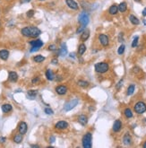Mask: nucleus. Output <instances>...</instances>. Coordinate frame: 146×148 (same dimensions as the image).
Masks as SVG:
<instances>
[{
	"mask_svg": "<svg viewBox=\"0 0 146 148\" xmlns=\"http://www.w3.org/2000/svg\"><path fill=\"white\" fill-rule=\"evenodd\" d=\"M21 33L24 37H28V38H37L39 35L41 33V30L38 29L35 26H27L22 28L21 31Z\"/></svg>",
	"mask_w": 146,
	"mask_h": 148,
	"instance_id": "f257e3e1",
	"label": "nucleus"
},
{
	"mask_svg": "<svg viewBox=\"0 0 146 148\" xmlns=\"http://www.w3.org/2000/svg\"><path fill=\"white\" fill-rule=\"evenodd\" d=\"M95 71L97 73L100 74H105L107 73L109 69V66H108V63L106 62H101V63H98L95 65Z\"/></svg>",
	"mask_w": 146,
	"mask_h": 148,
	"instance_id": "f03ea898",
	"label": "nucleus"
},
{
	"mask_svg": "<svg viewBox=\"0 0 146 148\" xmlns=\"http://www.w3.org/2000/svg\"><path fill=\"white\" fill-rule=\"evenodd\" d=\"M91 141H92V135H91V133H90V132H87L83 136V140H82L83 146L85 148H91V146H92Z\"/></svg>",
	"mask_w": 146,
	"mask_h": 148,
	"instance_id": "7ed1b4c3",
	"label": "nucleus"
},
{
	"mask_svg": "<svg viewBox=\"0 0 146 148\" xmlns=\"http://www.w3.org/2000/svg\"><path fill=\"white\" fill-rule=\"evenodd\" d=\"M30 44L31 45V49H30V52L32 53V52L38 51L41 47L43 46V41L41 40H33V41H30Z\"/></svg>",
	"mask_w": 146,
	"mask_h": 148,
	"instance_id": "20e7f679",
	"label": "nucleus"
},
{
	"mask_svg": "<svg viewBox=\"0 0 146 148\" xmlns=\"http://www.w3.org/2000/svg\"><path fill=\"white\" fill-rule=\"evenodd\" d=\"M134 109L137 114H143V113H144L146 111V103L144 102H136L135 105H134Z\"/></svg>",
	"mask_w": 146,
	"mask_h": 148,
	"instance_id": "39448f33",
	"label": "nucleus"
},
{
	"mask_svg": "<svg viewBox=\"0 0 146 148\" xmlns=\"http://www.w3.org/2000/svg\"><path fill=\"white\" fill-rule=\"evenodd\" d=\"M78 22L81 25H84L86 26L87 24L90 22V17H89V15L86 12H83L81 15L78 17Z\"/></svg>",
	"mask_w": 146,
	"mask_h": 148,
	"instance_id": "423d86ee",
	"label": "nucleus"
},
{
	"mask_svg": "<svg viewBox=\"0 0 146 148\" xmlns=\"http://www.w3.org/2000/svg\"><path fill=\"white\" fill-rule=\"evenodd\" d=\"M77 104H78V99H74L65 103V106H64V109H65V111H69V110L74 109Z\"/></svg>",
	"mask_w": 146,
	"mask_h": 148,
	"instance_id": "0eeeda50",
	"label": "nucleus"
},
{
	"mask_svg": "<svg viewBox=\"0 0 146 148\" xmlns=\"http://www.w3.org/2000/svg\"><path fill=\"white\" fill-rule=\"evenodd\" d=\"M99 41H100V43L101 44V46L103 47H107L108 46V44H109V39H108V35L103 34V33L99 35Z\"/></svg>",
	"mask_w": 146,
	"mask_h": 148,
	"instance_id": "6e6552de",
	"label": "nucleus"
},
{
	"mask_svg": "<svg viewBox=\"0 0 146 148\" xmlns=\"http://www.w3.org/2000/svg\"><path fill=\"white\" fill-rule=\"evenodd\" d=\"M18 130H19L20 134L25 135V134L27 133V130H28V125H27L26 122H24V121L20 122L19 126H18Z\"/></svg>",
	"mask_w": 146,
	"mask_h": 148,
	"instance_id": "1a4fd4ad",
	"label": "nucleus"
},
{
	"mask_svg": "<svg viewBox=\"0 0 146 148\" xmlns=\"http://www.w3.org/2000/svg\"><path fill=\"white\" fill-rule=\"evenodd\" d=\"M68 123L65 120H60L58 121V123L55 125V128L56 129H58V130H64V129L67 128L68 127Z\"/></svg>",
	"mask_w": 146,
	"mask_h": 148,
	"instance_id": "9d476101",
	"label": "nucleus"
},
{
	"mask_svg": "<svg viewBox=\"0 0 146 148\" xmlns=\"http://www.w3.org/2000/svg\"><path fill=\"white\" fill-rule=\"evenodd\" d=\"M65 4H66V5L68 7L73 10L79 9V5H78L74 0H65Z\"/></svg>",
	"mask_w": 146,
	"mask_h": 148,
	"instance_id": "9b49d317",
	"label": "nucleus"
},
{
	"mask_svg": "<svg viewBox=\"0 0 146 148\" xmlns=\"http://www.w3.org/2000/svg\"><path fill=\"white\" fill-rule=\"evenodd\" d=\"M56 92L58 95H65L67 92V87L65 85H58L56 87Z\"/></svg>",
	"mask_w": 146,
	"mask_h": 148,
	"instance_id": "f8f14e48",
	"label": "nucleus"
},
{
	"mask_svg": "<svg viewBox=\"0 0 146 148\" xmlns=\"http://www.w3.org/2000/svg\"><path fill=\"white\" fill-rule=\"evenodd\" d=\"M121 128H122V122H121V120L120 119H117L115 122H114V124H113V131L114 132H119L120 130H121Z\"/></svg>",
	"mask_w": 146,
	"mask_h": 148,
	"instance_id": "ddd939ff",
	"label": "nucleus"
},
{
	"mask_svg": "<svg viewBox=\"0 0 146 148\" xmlns=\"http://www.w3.org/2000/svg\"><path fill=\"white\" fill-rule=\"evenodd\" d=\"M58 55L61 57H65L67 55V47L65 43H62L60 46L59 51H58Z\"/></svg>",
	"mask_w": 146,
	"mask_h": 148,
	"instance_id": "4468645a",
	"label": "nucleus"
},
{
	"mask_svg": "<svg viewBox=\"0 0 146 148\" xmlns=\"http://www.w3.org/2000/svg\"><path fill=\"white\" fill-rule=\"evenodd\" d=\"M123 143L125 146H129L132 144V137L128 133L125 134V136H123Z\"/></svg>",
	"mask_w": 146,
	"mask_h": 148,
	"instance_id": "2eb2a0df",
	"label": "nucleus"
},
{
	"mask_svg": "<svg viewBox=\"0 0 146 148\" xmlns=\"http://www.w3.org/2000/svg\"><path fill=\"white\" fill-rule=\"evenodd\" d=\"M8 79H9L10 82H16L18 80V75L14 71H11V72H9V75H8Z\"/></svg>",
	"mask_w": 146,
	"mask_h": 148,
	"instance_id": "dca6fc26",
	"label": "nucleus"
},
{
	"mask_svg": "<svg viewBox=\"0 0 146 148\" xmlns=\"http://www.w3.org/2000/svg\"><path fill=\"white\" fill-rule=\"evenodd\" d=\"M118 13V5H112L108 8V14L111 15H116Z\"/></svg>",
	"mask_w": 146,
	"mask_h": 148,
	"instance_id": "f3484780",
	"label": "nucleus"
},
{
	"mask_svg": "<svg viewBox=\"0 0 146 148\" xmlns=\"http://www.w3.org/2000/svg\"><path fill=\"white\" fill-rule=\"evenodd\" d=\"M78 122L83 126H85L88 123V118H87L86 115H80L78 117Z\"/></svg>",
	"mask_w": 146,
	"mask_h": 148,
	"instance_id": "a211bd4d",
	"label": "nucleus"
},
{
	"mask_svg": "<svg viewBox=\"0 0 146 148\" xmlns=\"http://www.w3.org/2000/svg\"><path fill=\"white\" fill-rule=\"evenodd\" d=\"M8 57H9V51L6 49H1L0 50V58L2 60H7Z\"/></svg>",
	"mask_w": 146,
	"mask_h": 148,
	"instance_id": "6ab92c4d",
	"label": "nucleus"
},
{
	"mask_svg": "<svg viewBox=\"0 0 146 148\" xmlns=\"http://www.w3.org/2000/svg\"><path fill=\"white\" fill-rule=\"evenodd\" d=\"M45 75H46V78H47L48 80L53 81L54 79H55V75H54V73L52 72L51 69H48V70L46 71Z\"/></svg>",
	"mask_w": 146,
	"mask_h": 148,
	"instance_id": "aec40b11",
	"label": "nucleus"
},
{
	"mask_svg": "<svg viewBox=\"0 0 146 148\" xmlns=\"http://www.w3.org/2000/svg\"><path fill=\"white\" fill-rule=\"evenodd\" d=\"M1 109H2V111L4 112V113H8V112H10L13 109V107H12V105H11V104L5 103V104L2 105Z\"/></svg>",
	"mask_w": 146,
	"mask_h": 148,
	"instance_id": "412c9836",
	"label": "nucleus"
},
{
	"mask_svg": "<svg viewBox=\"0 0 146 148\" xmlns=\"http://www.w3.org/2000/svg\"><path fill=\"white\" fill-rule=\"evenodd\" d=\"M90 37V31L89 30H84L83 32H82L81 35V41H85L88 40V38Z\"/></svg>",
	"mask_w": 146,
	"mask_h": 148,
	"instance_id": "4be33fe9",
	"label": "nucleus"
},
{
	"mask_svg": "<svg viewBox=\"0 0 146 148\" xmlns=\"http://www.w3.org/2000/svg\"><path fill=\"white\" fill-rule=\"evenodd\" d=\"M127 10V4L125 2H121L118 5V11L121 13L125 12Z\"/></svg>",
	"mask_w": 146,
	"mask_h": 148,
	"instance_id": "5701e85b",
	"label": "nucleus"
},
{
	"mask_svg": "<svg viewBox=\"0 0 146 148\" xmlns=\"http://www.w3.org/2000/svg\"><path fill=\"white\" fill-rule=\"evenodd\" d=\"M129 20H130V22H131L132 24H134V25H138L139 23H140V21H139L138 18L133 15H131L129 16Z\"/></svg>",
	"mask_w": 146,
	"mask_h": 148,
	"instance_id": "b1692460",
	"label": "nucleus"
},
{
	"mask_svg": "<svg viewBox=\"0 0 146 148\" xmlns=\"http://www.w3.org/2000/svg\"><path fill=\"white\" fill-rule=\"evenodd\" d=\"M85 51H86V46H85V44L84 43H82L79 45L78 47V53L79 55H83L85 53Z\"/></svg>",
	"mask_w": 146,
	"mask_h": 148,
	"instance_id": "393cba45",
	"label": "nucleus"
},
{
	"mask_svg": "<svg viewBox=\"0 0 146 148\" xmlns=\"http://www.w3.org/2000/svg\"><path fill=\"white\" fill-rule=\"evenodd\" d=\"M36 95H37L36 90H30V91H28V92H27V96H28V98H30L31 100H33L34 98L36 97Z\"/></svg>",
	"mask_w": 146,
	"mask_h": 148,
	"instance_id": "a878e982",
	"label": "nucleus"
},
{
	"mask_svg": "<svg viewBox=\"0 0 146 148\" xmlns=\"http://www.w3.org/2000/svg\"><path fill=\"white\" fill-rule=\"evenodd\" d=\"M45 60V57H43L42 55H37L33 58V61L36 63H41Z\"/></svg>",
	"mask_w": 146,
	"mask_h": 148,
	"instance_id": "bb28decb",
	"label": "nucleus"
},
{
	"mask_svg": "<svg viewBox=\"0 0 146 148\" xmlns=\"http://www.w3.org/2000/svg\"><path fill=\"white\" fill-rule=\"evenodd\" d=\"M124 114L125 116V118H127V119H131V118H133V111H132L131 109H129V108H126V109L124 110Z\"/></svg>",
	"mask_w": 146,
	"mask_h": 148,
	"instance_id": "cd10ccee",
	"label": "nucleus"
},
{
	"mask_svg": "<svg viewBox=\"0 0 146 148\" xmlns=\"http://www.w3.org/2000/svg\"><path fill=\"white\" fill-rule=\"evenodd\" d=\"M22 141V134H16L14 136V142L16 144H20Z\"/></svg>",
	"mask_w": 146,
	"mask_h": 148,
	"instance_id": "c85d7f7f",
	"label": "nucleus"
},
{
	"mask_svg": "<svg viewBox=\"0 0 146 148\" xmlns=\"http://www.w3.org/2000/svg\"><path fill=\"white\" fill-rule=\"evenodd\" d=\"M77 85H79L80 87H83V88H86L88 87L89 85H90V84H89V82H87V81H83V80H79L78 82H77Z\"/></svg>",
	"mask_w": 146,
	"mask_h": 148,
	"instance_id": "c756f323",
	"label": "nucleus"
},
{
	"mask_svg": "<svg viewBox=\"0 0 146 148\" xmlns=\"http://www.w3.org/2000/svg\"><path fill=\"white\" fill-rule=\"evenodd\" d=\"M134 90H135V85H130L127 88V92H126V94L127 95H132L134 93Z\"/></svg>",
	"mask_w": 146,
	"mask_h": 148,
	"instance_id": "7c9ffc66",
	"label": "nucleus"
},
{
	"mask_svg": "<svg viewBox=\"0 0 146 148\" xmlns=\"http://www.w3.org/2000/svg\"><path fill=\"white\" fill-rule=\"evenodd\" d=\"M138 41H139V37L138 36L134 37V39L133 40V42H132V47H133V48H135V47L137 46Z\"/></svg>",
	"mask_w": 146,
	"mask_h": 148,
	"instance_id": "2f4dec72",
	"label": "nucleus"
},
{
	"mask_svg": "<svg viewBox=\"0 0 146 148\" xmlns=\"http://www.w3.org/2000/svg\"><path fill=\"white\" fill-rule=\"evenodd\" d=\"M125 49V45H121V46H120L119 48H118V49H117V53L119 54V55H122V54H124Z\"/></svg>",
	"mask_w": 146,
	"mask_h": 148,
	"instance_id": "473e14b6",
	"label": "nucleus"
},
{
	"mask_svg": "<svg viewBox=\"0 0 146 148\" xmlns=\"http://www.w3.org/2000/svg\"><path fill=\"white\" fill-rule=\"evenodd\" d=\"M44 111H45L46 114H48V115H52L53 113H54V111H53V109H51L50 108H45V109H44Z\"/></svg>",
	"mask_w": 146,
	"mask_h": 148,
	"instance_id": "72a5a7b5",
	"label": "nucleus"
},
{
	"mask_svg": "<svg viewBox=\"0 0 146 148\" xmlns=\"http://www.w3.org/2000/svg\"><path fill=\"white\" fill-rule=\"evenodd\" d=\"M26 15L28 18H31V17L34 15V10H29V11L26 13Z\"/></svg>",
	"mask_w": 146,
	"mask_h": 148,
	"instance_id": "f704fd0d",
	"label": "nucleus"
},
{
	"mask_svg": "<svg viewBox=\"0 0 146 148\" xmlns=\"http://www.w3.org/2000/svg\"><path fill=\"white\" fill-rule=\"evenodd\" d=\"M84 30H85V26L84 25H81V26L77 29V31H76V33H82V32H83Z\"/></svg>",
	"mask_w": 146,
	"mask_h": 148,
	"instance_id": "c9c22d12",
	"label": "nucleus"
},
{
	"mask_svg": "<svg viewBox=\"0 0 146 148\" xmlns=\"http://www.w3.org/2000/svg\"><path fill=\"white\" fill-rule=\"evenodd\" d=\"M48 49H49L50 51H54V50H56V49H57V47H56L55 44H51V45H49V46H48Z\"/></svg>",
	"mask_w": 146,
	"mask_h": 148,
	"instance_id": "e433bc0d",
	"label": "nucleus"
},
{
	"mask_svg": "<svg viewBox=\"0 0 146 148\" xmlns=\"http://www.w3.org/2000/svg\"><path fill=\"white\" fill-rule=\"evenodd\" d=\"M122 85H123V79H121L119 82L117 83V86H116V88H117V90H119L120 88H121V86H122Z\"/></svg>",
	"mask_w": 146,
	"mask_h": 148,
	"instance_id": "4c0bfd02",
	"label": "nucleus"
},
{
	"mask_svg": "<svg viewBox=\"0 0 146 148\" xmlns=\"http://www.w3.org/2000/svg\"><path fill=\"white\" fill-rule=\"evenodd\" d=\"M39 81H40V78H39V77H35L34 79H32L31 83H32V84H37V83H39Z\"/></svg>",
	"mask_w": 146,
	"mask_h": 148,
	"instance_id": "58836bf2",
	"label": "nucleus"
},
{
	"mask_svg": "<svg viewBox=\"0 0 146 148\" xmlns=\"http://www.w3.org/2000/svg\"><path fill=\"white\" fill-rule=\"evenodd\" d=\"M51 63L54 64V65H57V64L58 63V60L57 59V58H53L52 60H51Z\"/></svg>",
	"mask_w": 146,
	"mask_h": 148,
	"instance_id": "ea45409f",
	"label": "nucleus"
},
{
	"mask_svg": "<svg viewBox=\"0 0 146 148\" xmlns=\"http://www.w3.org/2000/svg\"><path fill=\"white\" fill-rule=\"evenodd\" d=\"M31 0H20V3L21 4H25V3H29L31 2Z\"/></svg>",
	"mask_w": 146,
	"mask_h": 148,
	"instance_id": "a19ab883",
	"label": "nucleus"
},
{
	"mask_svg": "<svg viewBox=\"0 0 146 148\" xmlns=\"http://www.w3.org/2000/svg\"><path fill=\"white\" fill-rule=\"evenodd\" d=\"M5 142V137H0V143L3 144Z\"/></svg>",
	"mask_w": 146,
	"mask_h": 148,
	"instance_id": "79ce46f5",
	"label": "nucleus"
},
{
	"mask_svg": "<svg viewBox=\"0 0 146 148\" xmlns=\"http://www.w3.org/2000/svg\"><path fill=\"white\" fill-rule=\"evenodd\" d=\"M142 14H143V16H144V17L146 16V7L143 10V13H142Z\"/></svg>",
	"mask_w": 146,
	"mask_h": 148,
	"instance_id": "37998d69",
	"label": "nucleus"
},
{
	"mask_svg": "<svg viewBox=\"0 0 146 148\" xmlns=\"http://www.w3.org/2000/svg\"><path fill=\"white\" fill-rule=\"evenodd\" d=\"M54 141H55V137H54V136H51L50 137V143H53Z\"/></svg>",
	"mask_w": 146,
	"mask_h": 148,
	"instance_id": "c03bdc74",
	"label": "nucleus"
},
{
	"mask_svg": "<svg viewBox=\"0 0 146 148\" xmlns=\"http://www.w3.org/2000/svg\"><path fill=\"white\" fill-rule=\"evenodd\" d=\"M31 147H37V148H38V147H40V146H37V145H31Z\"/></svg>",
	"mask_w": 146,
	"mask_h": 148,
	"instance_id": "a18cd8bd",
	"label": "nucleus"
},
{
	"mask_svg": "<svg viewBox=\"0 0 146 148\" xmlns=\"http://www.w3.org/2000/svg\"><path fill=\"white\" fill-rule=\"evenodd\" d=\"M135 2H137V3H141L142 2V0H134Z\"/></svg>",
	"mask_w": 146,
	"mask_h": 148,
	"instance_id": "49530a36",
	"label": "nucleus"
},
{
	"mask_svg": "<svg viewBox=\"0 0 146 148\" xmlns=\"http://www.w3.org/2000/svg\"><path fill=\"white\" fill-rule=\"evenodd\" d=\"M144 146V148H146V141H145V142H144V146Z\"/></svg>",
	"mask_w": 146,
	"mask_h": 148,
	"instance_id": "de8ad7c7",
	"label": "nucleus"
},
{
	"mask_svg": "<svg viewBox=\"0 0 146 148\" xmlns=\"http://www.w3.org/2000/svg\"><path fill=\"white\" fill-rule=\"evenodd\" d=\"M40 1H43V0H40Z\"/></svg>",
	"mask_w": 146,
	"mask_h": 148,
	"instance_id": "09e8293b",
	"label": "nucleus"
},
{
	"mask_svg": "<svg viewBox=\"0 0 146 148\" xmlns=\"http://www.w3.org/2000/svg\"><path fill=\"white\" fill-rule=\"evenodd\" d=\"M0 26H1V23H0Z\"/></svg>",
	"mask_w": 146,
	"mask_h": 148,
	"instance_id": "8fccbe9b",
	"label": "nucleus"
}]
</instances>
